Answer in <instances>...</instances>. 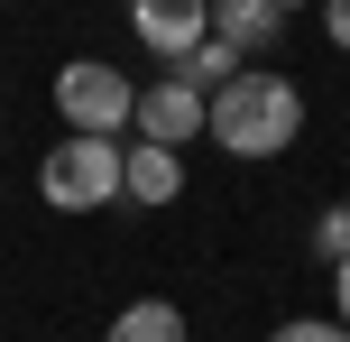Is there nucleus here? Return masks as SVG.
Instances as JSON below:
<instances>
[{
  "mask_svg": "<svg viewBox=\"0 0 350 342\" xmlns=\"http://www.w3.org/2000/svg\"><path fill=\"white\" fill-rule=\"evenodd\" d=\"M295 130H304V93L267 65H240L212 93L203 139H221V158H277V148H295Z\"/></svg>",
  "mask_w": 350,
  "mask_h": 342,
  "instance_id": "f257e3e1",
  "label": "nucleus"
},
{
  "mask_svg": "<svg viewBox=\"0 0 350 342\" xmlns=\"http://www.w3.org/2000/svg\"><path fill=\"white\" fill-rule=\"evenodd\" d=\"M55 111H65V139H120L139 121V84L120 65H102V56H74L55 74Z\"/></svg>",
  "mask_w": 350,
  "mask_h": 342,
  "instance_id": "f03ea898",
  "label": "nucleus"
},
{
  "mask_svg": "<svg viewBox=\"0 0 350 342\" xmlns=\"http://www.w3.org/2000/svg\"><path fill=\"white\" fill-rule=\"evenodd\" d=\"M37 195L55 213H102L120 204V139H55L46 167H37Z\"/></svg>",
  "mask_w": 350,
  "mask_h": 342,
  "instance_id": "7ed1b4c3",
  "label": "nucleus"
},
{
  "mask_svg": "<svg viewBox=\"0 0 350 342\" xmlns=\"http://www.w3.org/2000/svg\"><path fill=\"white\" fill-rule=\"evenodd\" d=\"M203 121H212V93H193L185 74H166V84H148L139 93V139L148 148H175V158H185V139H203Z\"/></svg>",
  "mask_w": 350,
  "mask_h": 342,
  "instance_id": "20e7f679",
  "label": "nucleus"
},
{
  "mask_svg": "<svg viewBox=\"0 0 350 342\" xmlns=\"http://www.w3.org/2000/svg\"><path fill=\"white\" fill-rule=\"evenodd\" d=\"M129 37L148 56H166V65H185L212 37V0H129Z\"/></svg>",
  "mask_w": 350,
  "mask_h": 342,
  "instance_id": "39448f33",
  "label": "nucleus"
},
{
  "mask_svg": "<svg viewBox=\"0 0 350 342\" xmlns=\"http://www.w3.org/2000/svg\"><path fill=\"white\" fill-rule=\"evenodd\" d=\"M120 195L129 204H175L185 195V158L175 148H148V139H120Z\"/></svg>",
  "mask_w": 350,
  "mask_h": 342,
  "instance_id": "423d86ee",
  "label": "nucleus"
},
{
  "mask_svg": "<svg viewBox=\"0 0 350 342\" xmlns=\"http://www.w3.org/2000/svg\"><path fill=\"white\" fill-rule=\"evenodd\" d=\"M212 37H230L240 56H258V47H277V37H286V19L267 10V0H221V10H212Z\"/></svg>",
  "mask_w": 350,
  "mask_h": 342,
  "instance_id": "0eeeda50",
  "label": "nucleus"
},
{
  "mask_svg": "<svg viewBox=\"0 0 350 342\" xmlns=\"http://www.w3.org/2000/svg\"><path fill=\"white\" fill-rule=\"evenodd\" d=\"M102 342H185V315H175L166 296H139V306L111 315V333H102Z\"/></svg>",
  "mask_w": 350,
  "mask_h": 342,
  "instance_id": "6e6552de",
  "label": "nucleus"
},
{
  "mask_svg": "<svg viewBox=\"0 0 350 342\" xmlns=\"http://www.w3.org/2000/svg\"><path fill=\"white\" fill-rule=\"evenodd\" d=\"M240 65H249V56L230 47V37H203V47H193V56H185V65H175V74H185L193 93H221V84H230V74H240Z\"/></svg>",
  "mask_w": 350,
  "mask_h": 342,
  "instance_id": "1a4fd4ad",
  "label": "nucleus"
},
{
  "mask_svg": "<svg viewBox=\"0 0 350 342\" xmlns=\"http://www.w3.org/2000/svg\"><path fill=\"white\" fill-rule=\"evenodd\" d=\"M314 259H323V269H341V259H350V204H323V222H314Z\"/></svg>",
  "mask_w": 350,
  "mask_h": 342,
  "instance_id": "9d476101",
  "label": "nucleus"
},
{
  "mask_svg": "<svg viewBox=\"0 0 350 342\" xmlns=\"http://www.w3.org/2000/svg\"><path fill=\"white\" fill-rule=\"evenodd\" d=\"M267 342H350V333L332 324V315H295V324H277Z\"/></svg>",
  "mask_w": 350,
  "mask_h": 342,
  "instance_id": "9b49d317",
  "label": "nucleus"
},
{
  "mask_svg": "<svg viewBox=\"0 0 350 342\" xmlns=\"http://www.w3.org/2000/svg\"><path fill=\"white\" fill-rule=\"evenodd\" d=\"M323 37H332V47L350 56V0H323Z\"/></svg>",
  "mask_w": 350,
  "mask_h": 342,
  "instance_id": "f8f14e48",
  "label": "nucleus"
},
{
  "mask_svg": "<svg viewBox=\"0 0 350 342\" xmlns=\"http://www.w3.org/2000/svg\"><path fill=\"white\" fill-rule=\"evenodd\" d=\"M332 324L350 333V259H341V269H332Z\"/></svg>",
  "mask_w": 350,
  "mask_h": 342,
  "instance_id": "ddd939ff",
  "label": "nucleus"
},
{
  "mask_svg": "<svg viewBox=\"0 0 350 342\" xmlns=\"http://www.w3.org/2000/svg\"><path fill=\"white\" fill-rule=\"evenodd\" d=\"M267 10H277V19H295V10H323V0H267Z\"/></svg>",
  "mask_w": 350,
  "mask_h": 342,
  "instance_id": "4468645a",
  "label": "nucleus"
}]
</instances>
